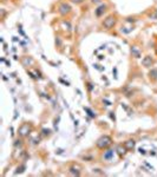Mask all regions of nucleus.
I'll list each match as a JSON object with an SVG mask.
<instances>
[{
	"label": "nucleus",
	"instance_id": "nucleus-1",
	"mask_svg": "<svg viewBox=\"0 0 157 177\" xmlns=\"http://www.w3.org/2000/svg\"><path fill=\"white\" fill-rule=\"evenodd\" d=\"M111 143H112V138H111L110 136H108V135H104V136H102V137L97 141L96 145H97L98 149L104 150V149H106L108 146H110Z\"/></svg>",
	"mask_w": 157,
	"mask_h": 177
},
{
	"label": "nucleus",
	"instance_id": "nucleus-2",
	"mask_svg": "<svg viewBox=\"0 0 157 177\" xmlns=\"http://www.w3.org/2000/svg\"><path fill=\"white\" fill-rule=\"evenodd\" d=\"M30 131H31V125L27 124V123H24L18 130V135L21 136V137H25V136H27L30 134Z\"/></svg>",
	"mask_w": 157,
	"mask_h": 177
},
{
	"label": "nucleus",
	"instance_id": "nucleus-3",
	"mask_svg": "<svg viewBox=\"0 0 157 177\" xmlns=\"http://www.w3.org/2000/svg\"><path fill=\"white\" fill-rule=\"evenodd\" d=\"M116 24V18L112 16L108 17L106 19H104V21H103V26L106 28V30H110L111 27H114V25Z\"/></svg>",
	"mask_w": 157,
	"mask_h": 177
},
{
	"label": "nucleus",
	"instance_id": "nucleus-4",
	"mask_svg": "<svg viewBox=\"0 0 157 177\" xmlns=\"http://www.w3.org/2000/svg\"><path fill=\"white\" fill-rule=\"evenodd\" d=\"M70 12V6L66 4H62L60 5V7H59V13L60 14H66Z\"/></svg>",
	"mask_w": 157,
	"mask_h": 177
},
{
	"label": "nucleus",
	"instance_id": "nucleus-5",
	"mask_svg": "<svg viewBox=\"0 0 157 177\" xmlns=\"http://www.w3.org/2000/svg\"><path fill=\"white\" fill-rule=\"evenodd\" d=\"M152 59L150 58V57H145V58L143 59V60H142V64H143V65H144V66H146V67H149V66H151V65H152Z\"/></svg>",
	"mask_w": 157,
	"mask_h": 177
},
{
	"label": "nucleus",
	"instance_id": "nucleus-6",
	"mask_svg": "<svg viewBox=\"0 0 157 177\" xmlns=\"http://www.w3.org/2000/svg\"><path fill=\"white\" fill-rule=\"evenodd\" d=\"M124 146H125L126 150H130V149H134L135 148V141H126L125 143H124Z\"/></svg>",
	"mask_w": 157,
	"mask_h": 177
},
{
	"label": "nucleus",
	"instance_id": "nucleus-7",
	"mask_svg": "<svg viewBox=\"0 0 157 177\" xmlns=\"http://www.w3.org/2000/svg\"><path fill=\"white\" fill-rule=\"evenodd\" d=\"M112 155H114V151H112V150H108V151L105 152V155H104V159L110 161L111 157H112Z\"/></svg>",
	"mask_w": 157,
	"mask_h": 177
},
{
	"label": "nucleus",
	"instance_id": "nucleus-8",
	"mask_svg": "<svg viewBox=\"0 0 157 177\" xmlns=\"http://www.w3.org/2000/svg\"><path fill=\"white\" fill-rule=\"evenodd\" d=\"M77 169H79V166H77V165H76V166H71L70 172L72 173V175H77V176H78V175H80V171H76Z\"/></svg>",
	"mask_w": 157,
	"mask_h": 177
},
{
	"label": "nucleus",
	"instance_id": "nucleus-9",
	"mask_svg": "<svg viewBox=\"0 0 157 177\" xmlns=\"http://www.w3.org/2000/svg\"><path fill=\"white\" fill-rule=\"evenodd\" d=\"M105 8H106V6H105V5H103V6H100V7L98 8L99 11H96V14H97V16H100V14H102V12H103V11H105Z\"/></svg>",
	"mask_w": 157,
	"mask_h": 177
},
{
	"label": "nucleus",
	"instance_id": "nucleus-10",
	"mask_svg": "<svg viewBox=\"0 0 157 177\" xmlns=\"http://www.w3.org/2000/svg\"><path fill=\"white\" fill-rule=\"evenodd\" d=\"M149 75H150V78L152 77V79H155V80H156V79H157V70L151 71V72H150Z\"/></svg>",
	"mask_w": 157,
	"mask_h": 177
},
{
	"label": "nucleus",
	"instance_id": "nucleus-11",
	"mask_svg": "<svg viewBox=\"0 0 157 177\" xmlns=\"http://www.w3.org/2000/svg\"><path fill=\"white\" fill-rule=\"evenodd\" d=\"M72 3H76V4H80L82 1H84V0H71Z\"/></svg>",
	"mask_w": 157,
	"mask_h": 177
},
{
	"label": "nucleus",
	"instance_id": "nucleus-12",
	"mask_svg": "<svg viewBox=\"0 0 157 177\" xmlns=\"http://www.w3.org/2000/svg\"><path fill=\"white\" fill-rule=\"evenodd\" d=\"M156 52H157V50H156Z\"/></svg>",
	"mask_w": 157,
	"mask_h": 177
}]
</instances>
